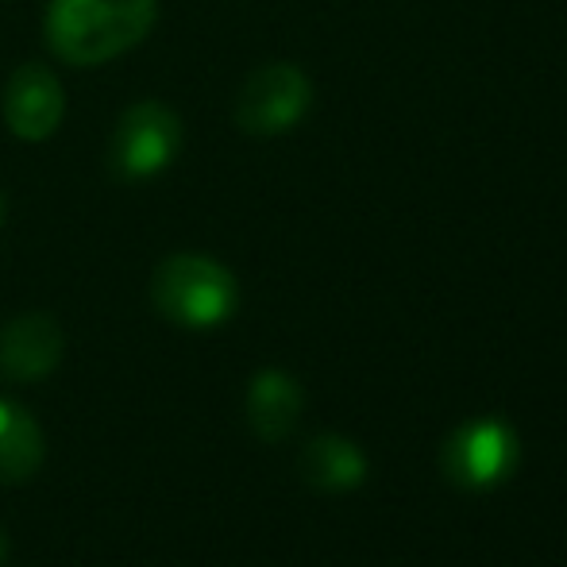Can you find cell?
I'll list each match as a JSON object with an SVG mask.
<instances>
[{
  "instance_id": "6da1fadb",
  "label": "cell",
  "mask_w": 567,
  "mask_h": 567,
  "mask_svg": "<svg viewBox=\"0 0 567 567\" xmlns=\"http://www.w3.org/2000/svg\"><path fill=\"white\" fill-rule=\"evenodd\" d=\"M158 20V0H51L47 43L70 66H101L140 47Z\"/></svg>"
},
{
  "instance_id": "7a4b0ae2",
  "label": "cell",
  "mask_w": 567,
  "mask_h": 567,
  "mask_svg": "<svg viewBox=\"0 0 567 567\" xmlns=\"http://www.w3.org/2000/svg\"><path fill=\"white\" fill-rule=\"evenodd\" d=\"M151 301L171 324L182 329H217L239 306V286L228 267L209 255L182 251L155 267Z\"/></svg>"
},
{
  "instance_id": "3957f363",
  "label": "cell",
  "mask_w": 567,
  "mask_h": 567,
  "mask_svg": "<svg viewBox=\"0 0 567 567\" xmlns=\"http://www.w3.org/2000/svg\"><path fill=\"white\" fill-rule=\"evenodd\" d=\"M182 143H186L182 116L163 101H140L116 120L109 140V166L120 182L155 178L182 155Z\"/></svg>"
},
{
  "instance_id": "277c9868",
  "label": "cell",
  "mask_w": 567,
  "mask_h": 567,
  "mask_svg": "<svg viewBox=\"0 0 567 567\" xmlns=\"http://www.w3.org/2000/svg\"><path fill=\"white\" fill-rule=\"evenodd\" d=\"M313 85L293 62H267L244 82L236 97V124L247 135H282L306 120Z\"/></svg>"
},
{
  "instance_id": "5b68a950",
  "label": "cell",
  "mask_w": 567,
  "mask_h": 567,
  "mask_svg": "<svg viewBox=\"0 0 567 567\" xmlns=\"http://www.w3.org/2000/svg\"><path fill=\"white\" fill-rule=\"evenodd\" d=\"M517 460V436L502 421H471L444 444V475L463 491H486L509 475Z\"/></svg>"
},
{
  "instance_id": "8992f818",
  "label": "cell",
  "mask_w": 567,
  "mask_h": 567,
  "mask_svg": "<svg viewBox=\"0 0 567 567\" xmlns=\"http://www.w3.org/2000/svg\"><path fill=\"white\" fill-rule=\"evenodd\" d=\"M62 116H66V93H62L59 78L39 62L16 66L4 85V120L16 140H51Z\"/></svg>"
},
{
  "instance_id": "52a82bcc",
  "label": "cell",
  "mask_w": 567,
  "mask_h": 567,
  "mask_svg": "<svg viewBox=\"0 0 567 567\" xmlns=\"http://www.w3.org/2000/svg\"><path fill=\"white\" fill-rule=\"evenodd\" d=\"M66 332L51 313H20L0 329V371L16 382L47 379L62 363Z\"/></svg>"
},
{
  "instance_id": "ba28073f",
  "label": "cell",
  "mask_w": 567,
  "mask_h": 567,
  "mask_svg": "<svg viewBox=\"0 0 567 567\" xmlns=\"http://www.w3.org/2000/svg\"><path fill=\"white\" fill-rule=\"evenodd\" d=\"M301 386L286 371H259L247 386V421L262 441H286L301 417Z\"/></svg>"
},
{
  "instance_id": "9c48e42d",
  "label": "cell",
  "mask_w": 567,
  "mask_h": 567,
  "mask_svg": "<svg viewBox=\"0 0 567 567\" xmlns=\"http://www.w3.org/2000/svg\"><path fill=\"white\" fill-rule=\"evenodd\" d=\"M298 471L313 491L324 494H343V491H355L363 486L367 478V455L359 444H351L348 436L337 433H324L313 436V441L301 449Z\"/></svg>"
},
{
  "instance_id": "30bf717a",
  "label": "cell",
  "mask_w": 567,
  "mask_h": 567,
  "mask_svg": "<svg viewBox=\"0 0 567 567\" xmlns=\"http://www.w3.org/2000/svg\"><path fill=\"white\" fill-rule=\"evenodd\" d=\"M43 463V429L23 405L0 398V483H23Z\"/></svg>"
},
{
  "instance_id": "8fae6325",
  "label": "cell",
  "mask_w": 567,
  "mask_h": 567,
  "mask_svg": "<svg viewBox=\"0 0 567 567\" xmlns=\"http://www.w3.org/2000/svg\"><path fill=\"white\" fill-rule=\"evenodd\" d=\"M8 560V537H4V529H0V567H4Z\"/></svg>"
},
{
  "instance_id": "7c38bea8",
  "label": "cell",
  "mask_w": 567,
  "mask_h": 567,
  "mask_svg": "<svg viewBox=\"0 0 567 567\" xmlns=\"http://www.w3.org/2000/svg\"><path fill=\"white\" fill-rule=\"evenodd\" d=\"M0 225H4V194H0Z\"/></svg>"
}]
</instances>
